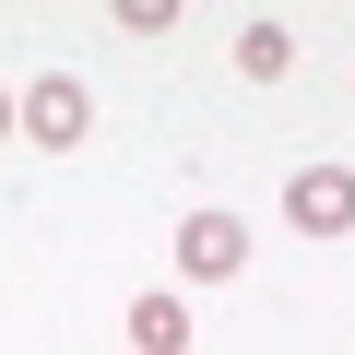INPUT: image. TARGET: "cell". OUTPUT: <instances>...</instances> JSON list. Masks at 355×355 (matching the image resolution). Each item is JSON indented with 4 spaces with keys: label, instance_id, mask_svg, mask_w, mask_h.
<instances>
[{
    "label": "cell",
    "instance_id": "cell-1",
    "mask_svg": "<svg viewBox=\"0 0 355 355\" xmlns=\"http://www.w3.org/2000/svg\"><path fill=\"white\" fill-rule=\"evenodd\" d=\"M12 130H24V142H83V130H95V95H83V71H36V83L12 95Z\"/></svg>",
    "mask_w": 355,
    "mask_h": 355
},
{
    "label": "cell",
    "instance_id": "cell-2",
    "mask_svg": "<svg viewBox=\"0 0 355 355\" xmlns=\"http://www.w3.org/2000/svg\"><path fill=\"white\" fill-rule=\"evenodd\" d=\"M284 225L296 237H355V166H296L284 178Z\"/></svg>",
    "mask_w": 355,
    "mask_h": 355
},
{
    "label": "cell",
    "instance_id": "cell-3",
    "mask_svg": "<svg viewBox=\"0 0 355 355\" xmlns=\"http://www.w3.org/2000/svg\"><path fill=\"white\" fill-rule=\"evenodd\" d=\"M178 272H190V284L249 272V225H237V214H190V225H178Z\"/></svg>",
    "mask_w": 355,
    "mask_h": 355
},
{
    "label": "cell",
    "instance_id": "cell-4",
    "mask_svg": "<svg viewBox=\"0 0 355 355\" xmlns=\"http://www.w3.org/2000/svg\"><path fill=\"white\" fill-rule=\"evenodd\" d=\"M119 331H130L142 355H190V296H166V284H154V296H130Z\"/></svg>",
    "mask_w": 355,
    "mask_h": 355
},
{
    "label": "cell",
    "instance_id": "cell-5",
    "mask_svg": "<svg viewBox=\"0 0 355 355\" xmlns=\"http://www.w3.org/2000/svg\"><path fill=\"white\" fill-rule=\"evenodd\" d=\"M237 71H249V83H284V71H296V36H284L272 12H261V24H237Z\"/></svg>",
    "mask_w": 355,
    "mask_h": 355
},
{
    "label": "cell",
    "instance_id": "cell-6",
    "mask_svg": "<svg viewBox=\"0 0 355 355\" xmlns=\"http://www.w3.org/2000/svg\"><path fill=\"white\" fill-rule=\"evenodd\" d=\"M0 142H12V95H0Z\"/></svg>",
    "mask_w": 355,
    "mask_h": 355
}]
</instances>
